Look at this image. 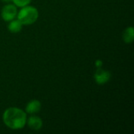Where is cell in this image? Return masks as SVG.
Returning a JSON list of instances; mask_svg holds the SVG:
<instances>
[{"instance_id":"8992f818","label":"cell","mask_w":134,"mask_h":134,"mask_svg":"<svg viewBox=\"0 0 134 134\" xmlns=\"http://www.w3.org/2000/svg\"><path fill=\"white\" fill-rule=\"evenodd\" d=\"M41 110V103L38 100H31L27 103L25 108V112L33 115Z\"/></svg>"},{"instance_id":"8fae6325","label":"cell","mask_w":134,"mask_h":134,"mask_svg":"<svg viewBox=\"0 0 134 134\" xmlns=\"http://www.w3.org/2000/svg\"><path fill=\"white\" fill-rule=\"evenodd\" d=\"M4 2H12V0H2Z\"/></svg>"},{"instance_id":"7a4b0ae2","label":"cell","mask_w":134,"mask_h":134,"mask_svg":"<svg viewBox=\"0 0 134 134\" xmlns=\"http://www.w3.org/2000/svg\"><path fill=\"white\" fill-rule=\"evenodd\" d=\"M16 17L23 25H30L38 20V11L35 7L28 5L20 9L17 13Z\"/></svg>"},{"instance_id":"3957f363","label":"cell","mask_w":134,"mask_h":134,"mask_svg":"<svg viewBox=\"0 0 134 134\" xmlns=\"http://www.w3.org/2000/svg\"><path fill=\"white\" fill-rule=\"evenodd\" d=\"M17 15V9L16 6L14 4H6L3 6L1 16L2 18L7 22H9L10 20L15 19Z\"/></svg>"},{"instance_id":"9c48e42d","label":"cell","mask_w":134,"mask_h":134,"mask_svg":"<svg viewBox=\"0 0 134 134\" xmlns=\"http://www.w3.org/2000/svg\"><path fill=\"white\" fill-rule=\"evenodd\" d=\"M12 2L16 7L22 8L24 6L28 5L31 3V0H12Z\"/></svg>"},{"instance_id":"30bf717a","label":"cell","mask_w":134,"mask_h":134,"mask_svg":"<svg viewBox=\"0 0 134 134\" xmlns=\"http://www.w3.org/2000/svg\"><path fill=\"white\" fill-rule=\"evenodd\" d=\"M95 64H96V67H97V68H100L101 66L103 65V62H102V60H96Z\"/></svg>"},{"instance_id":"52a82bcc","label":"cell","mask_w":134,"mask_h":134,"mask_svg":"<svg viewBox=\"0 0 134 134\" xmlns=\"http://www.w3.org/2000/svg\"><path fill=\"white\" fill-rule=\"evenodd\" d=\"M23 24L17 20L13 19L9 21L8 24V30L12 33H18L21 31Z\"/></svg>"},{"instance_id":"6da1fadb","label":"cell","mask_w":134,"mask_h":134,"mask_svg":"<svg viewBox=\"0 0 134 134\" xmlns=\"http://www.w3.org/2000/svg\"><path fill=\"white\" fill-rule=\"evenodd\" d=\"M27 113L19 108L11 107L5 110L2 119L5 125L11 130H21L27 124Z\"/></svg>"},{"instance_id":"5b68a950","label":"cell","mask_w":134,"mask_h":134,"mask_svg":"<svg viewBox=\"0 0 134 134\" xmlns=\"http://www.w3.org/2000/svg\"><path fill=\"white\" fill-rule=\"evenodd\" d=\"M27 124L31 130H39L42 127V120L36 115H31L27 119Z\"/></svg>"},{"instance_id":"277c9868","label":"cell","mask_w":134,"mask_h":134,"mask_svg":"<svg viewBox=\"0 0 134 134\" xmlns=\"http://www.w3.org/2000/svg\"><path fill=\"white\" fill-rule=\"evenodd\" d=\"M111 72L107 70H104L101 68H97L94 74V80L98 85H104L107 83L111 79Z\"/></svg>"},{"instance_id":"ba28073f","label":"cell","mask_w":134,"mask_h":134,"mask_svg":"<svg viewBox=\"0 0 134 134\" xmlns=\"http://www.w3.org/2000/svg\"><path fill=\"white\" fill-rule=\"evenodd\" d=\"M123 40L126 43H131L133 42L134 39V29L133 27H127L124 32H123V35H122Z\"/></svg>"}]
</instances>
